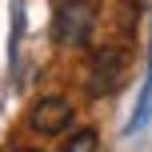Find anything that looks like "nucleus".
<instances>
[{"instance_id": "7ed1b4c3", "label": "nucleus", "mask_w": 152, "mask_h": 152, "mask_svg": "<svg viewBox=\"0 0 152 152\" xmlns=\"http://www.w3.org/2000/svg\"><path fill=\"white\" fill-rule=\"evenodd\" d=\"M28 124H32L36 132H44V136H56V132H64V128L72 124V104H68L64 96H44V100L32 104Z\"/></svg>"}, {"instance_id": "f03ea898", "label": "nucleus", "mask_w": 152, "mask_h": 152, "mask_svg": "<svg viewBox=\"0 0 152 152\" xmlns=\"http://www.w3.org/2000/svg\"><path fill=\"white\" fill-rule=\"evenodd\" d=\"M124 80V52L120 48H96L88 64V92L92 96H112Z\"/></svg>"}, {"instance_id": "20e7f679", "label": "nucleus", "mask_w": 152, "mask_h": 152, "mask_svg": "<svg viewBox=\"0 0 152 152\" xmlns=\"http://www.w3.org/2000/svg\"><path fill=\"white\" fill-rule=\"evenodd\" d=\"M148 108H152V72H148V80H144V88H140V100H136V112H132V120H128V136H136L140 128H144V120H148Z\"/></svg>"}, {"instance_id": "423d86ee", "label": "nucleus", "mask_w": 152, "mask_h": 152, "mask_svg": "<svg viewBox=\"0 0 152 152\" xmlns=\"http://www.w3.org/2000/svg\"><path fill=\"white\" fill-rule=\"evenodd\" d=\"M148 72H152V48H148Z\"/></svg>"}, {"instance_id": "39448f33", "label": "nucleus", "mask_w": 152, "mask_h": 152, "mask_svg": "<svg viewBox=\"0 0 152 152\" xmlns=\"http://www.w3.org/2000/svg\"><path fill=\"white\" fill-rule=\"evenodd\" d=\"M64 152H100V136L92 128H80L68 144H64Z\"/></svg>"}, {"instance_id": "f257e3e1", "label": "nucleus", "mask_w": 152, "mask_h": 152, "mask_svg": "<svg viewBox=\"0 0 152 152\" xmlns=\"http://www.w3.org/2000/svg\"><path fill=\"white\" fill-rule=\"evenodd\" d=\"M92 24H96V12H92L88 0H60L56 20H52V36L64 48H84L92 36Z\"/></svg>"}, {"instance_id": "0eeeda50", "label": "nucleus", "mask_w": 152, "mask_h": 152, "mask_svg": "<svg viewBox=\"0 0 152 152\" xmlns=\"http://www.w3.org/2000/svg\"><path fill=\"white\" fill-rule=\"evenodd\" d=\"M16 152H36V148H16Z\"/></svg>"}]
</instances>
